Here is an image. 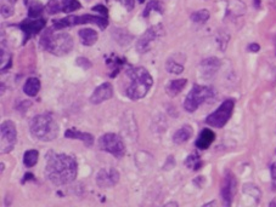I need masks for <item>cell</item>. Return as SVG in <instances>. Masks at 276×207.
Wrapping results in <instances>:
<instances>
[{"label":"cell","instance_id":"cell-11","mask_svg":"<svg viewBox=\"0 0 276 207\" xmlns=\"http://www.w3.org/2000/svg\"><path fill=\"white\" fill-rule=\"evenodd\" d=\"M18 27L21 28V31L25 34V39H23V44H26L29 39L33 35H37L38 33H41L45 27V20L44 18H27V20L22 21L18 25Z\"/></svg>","mask_w":276,"mask_h":207},{"label":"cell","instance_id":"cell-7","mask_svg":"<svg viewBox=\"0 0 276 207\" xmlns=\"http://www.w3.org/2000/svg\"><path fill=\"white\" fill-rule=\"evenodd\" d=\"M233 107H235V101L233 100H227L219 105V108L211 115L207 116L206 123L212 127H217V129H222L227 125L229 119L231 118Z\"/></svg>","mask_w":276,"mask_h":207},{"label":"cell","instance_id":"cell-14","mask_svg":"<svg viewBox=\"0 0 276 207\" xmlns=\"http://www.w3.org/2000/svg\"><path fill=\"white\" fill-rule=\"evenodd\" d=\"M113 96V87L110 83H103L95 89L92 95L90 96V102L92 104H100L105 101L110 100Z\"/></svg>","mask_w":276,"mask_h":207},{"label":"cell","instance_id":"cell-1","mask_svg":"<svg viewBox=\"0 0 276 207\" xmlns=\"http://www.w3.org/2000/svg\"><path fill=\"white\" fill-rule=\"evenodd\" d=\"M46 159L45 174L52 184L65 185L76 179L78 166L72 156L66 154L49 153Z\"/></svg>","mask_w":276,"mask_h":207},{"label":"cell","instance_id":"cell-10","mask_svg":"<svg viewBox=\"0 0 276 207\" xmlns=\"http://www.w3.org/2000/svg\"><path fill=\"white\" fill-rule=\"evenodd\" d=\"M163 34V27L161 25L153 26V27L148 28L147 31L142 34L137 42V50L140 54H145L151 49V45L153 44L161 35Z\"/></svg>","mask_w":276,"mask_h":207},{"label":"cell","instance_id":"cell-12","mask_svg":"<svg viewBox=\"0 0 276 207\" xmlns=\"http://www.w3.org/2000/svg\"><path fill=\"white\" fill-rule=\"evenodd\" d=\"M236 185H237L236 177L233 176L232 172L228 171L225 173L224 180H223L222 184V190H220L223 203H224L225 206H230L232 204V199L236 193Z\"/></svg>","mask_w":276,"mask_h":207},{"label":"cell","instance_id":"cell-31","mask_svg":"<svg viewBox=\"0 0 276 207\" xmlns=\"http://www.w3.org/2000/svg\"><path fill=\"white\" fill-rule=\"evenodd\" d=\"M243 193L248 194V195H251L252 198H256L257 200H259V198H261V190L258 189V187H256V185L253 184L243 185Z\"/></svg>","mask_w":276,"mask_h":207},{"label":"cell","instance_id":"cell-15","mask_svg":"<svg viewBox=\"0 0 276 207\" xmlns=\"http://www.w3.org/2000/svg\"><path fill=\"white\" fill-rule=\"evenodd\" d=\"M219 67H220V61L218 58L216 57L206 58V60H203L202 62H201V66H200L201 74H202L203 78L206 79L212 78V76L218 71Z\"/></svg>","mask_w":276,"mask_h":207},{"label":"cell","instance_id":"cell-33","mask_svg":"<svg viewBox=\"0 0 276 207\" xmlns=\"http://www.w3.org/2000/svg\"><path fill=\"white\" fill-rule=\"evenodd\" d=\"M92 11L94 12H99V14H101V16H105V17H107V14H108V10L106 9L103 5H96V6L92 7Z\"/></svg>","mask_w":276,"mask_h":207},{"label":"cell","instance_id":"cell-35","mask_svg":"<svg viewBox=\"0 0 276 207\" xmlns=\"http://www.w3.org/2000/svg\"><path fill=\"white\" fill-rule=\"evenodd\" d=\"M261 50V46H259L257 42H252V44L248 45V51L249 52H258Z\"/></svg>","mask_w":276,"mask_h":207},{"label":"cell","instance_id":"cell-8","mask_svg":"<svg viewBox=\"0 0 276 207\" xmlns=\"http://www.w3.org/2000/svg\"><path fill=\"white\" fill-rule=\"evenodd\" d=\"M100 149L106 153H110L116 159H122L126 155V144L123 139L116 134H106L99 139Z\"/></svg>","mask_w":276,"mask_h":207},{"label":"cell","instance_id":"cell-38","mask_svg":"<svg viewBox=\"0 0 276 207\" xmlns=\"http://www.w3.org/2000/svg\"><path fill=\"white\" fill-rule=\"evenodd\" d=\"M254 4H256V7L261 6V0H254Z\"/></svg>","mask_w":276,"mask_h":207},{"label":"cell","instance_id":"cell-17","mask_svg":"<svg viewBox=\"0 0 276 207\" xmlns=\"http://www.w3.org/2000/svg\"><path fill=\"white\" fill-rule=\"evenodd\" d=\"M66 138H71V139H78L86 143L87 147H92L94 143V137L92 135L87 134V132H81L76 129H68L65 134Z\"/></svg>","mask_w":276,"mask_h":207},{"label":"cell","instance_id":"cell-22","mask_svg":"<svg viewBox=\"0 0 276 207\" xmlns=\"http://www.w3.org/2000/svg\"><path fill=\"white\" fill-rule=\"evenodd\" d=\"M61 5H62V12H65V14H71V12L77 11L82 7L78 0H62Z\"/></svg>","mask_w":276,"mask_h":207},{"label":"cell","instance_id":"cell-26","mask_svg":"<svg viewBox=\"0 0 276 207\" xmlns=\"http://www.w3.org/2000/svg\"><path fill=\"white\" fill-rule=\"evenodd\" d=\"M166 69L171 74H182L184 71V66L175 62L173 60H168L166 62Z\"/></svg>","mask_w":276,"mask_h":207},{"label":"cell","instance_id":"cell-32","mask_svg":"<svg viewBox=\"0 0 276 207\" xmlns=\"http://www.w3.org/2000/svg\"><path fill=\"white\" fill-rule=\"evenodd\" d=\"M77 65L83 69H89L90 67H92V63L89 62V60H87V58H82V57L77 58Z\"/></svg>","mask_w":276,"mask_h":207},{"label":"cell","instance_id":"cell-29","mask_svg":"<svg viewBox=\"0 0 276 207\" xmlns=\"http://www.w3.org/2000/svg\"><path fill=\"white\" fill-rule=\"evenodd\" d=\"M16 0H10L9 2H5L1 5V16L4 18L11 17L14 14V4Z\"/></svg>","mask_w":276,"mask_h":207},{"label":"cell","instance_id":"cell-3","mask_svg":"<svg viewBox=\"0 0 276 207\" xmlns=\"http://www.w3.org/2000/svg\"><path fill=\"white\" fill-rule=\"evenodd\" d=\"M54 28H47L41 38V46L55 56H65L73 49V39L67 33H52Z\"/></svg>","mask_w":276,"mask_h":207},{"label":"cell","instance_id":"cell-37","mask_svg":"<svg viewBox=\"0 0 276 207\" xmlns=\"http://www.w3.org/2000/svg\"><path fill=\"white\" fill-rule=\"evenodd\" d=\"M23 178H25V179H23V182H26V180H28V179H31V178H34V176L32 173H27L25 177H23Z\"/></svg>","mask_w":276,"mask_h":207},{"label":"cell","instance_id":"cell-41","mask_svg":"<svg viewBox=\"0 0 276 207\" xmlns=\"http://www.w3.org/2000/svg\"><path fill=\"white\" fill-rule=\"evenodd\" d=\"M139 2H140V4H144L145 0H139Z\"/></svg>","mask_w":276,"mask_h":207},{"label":"cell","instance_id":"cell-34","mask_svg":"<svg viewBox=\"0 0 276 207\" xmlns=\"http://www.w3.org/2000/svg\"><path fill=\"white\" fill-rule=\"evenodd\" d=\"M117 1L121 2L128 11H132L133 7H134V0H117Z\"/></svg>","mask_w":276,"mask_h":207},{"label":"cell","instance_id":"cell-25","mask_svg":"<svg viewBox=\"0 0 276 207\" xmlns=\"http://www.w3.org/2000/svg\"><path fill=\"white\" fill-rule=\"evenodd\" d=\"M45 10V7L39 1H34L29 5L28 7V16L31 18H39L42 12Z\"/></svg>","mask_w":276,"mask_h":207},{"label":"cell","instance_id":"cell-20","mask_svg":"<svg viewBox=\"0 0 276 207\" xmlns=\"http://www.w3.org/2000/svg\"><path fill=\"white\" fill-rule=\"evenodd\" d=\"M191 136H192V127L189 125H184L174 134L173 142L175 144H183V143L187 142Z\"/></svg>","mask_w":276,"mask_h":207},{"label":"cell","instance_id":"cell-36","mask_svg":"<svg viewBox=\"0 0 276 207\" xmlns=\"http://www.w3.org/2000/svg\"><path fill=\"white\" fill-rule=\"evenodd\" d=\"M270 171H272V177L273 179L276 180V163H274L272 165V169H270Z\"/></svg>","mask_w":276,"mask_h":207},{"label":"cell","instance_id":"cell-39","mask_svg":"<svg viewBox=\"0 0 276 207\" xmlns=\"http://www.w3.org/2000/svg\"><path fill=\"white\" fill-rule=\"evenodd\" d=\"M166 206H178V204L177 203H169V204H167Z\"/></svg>","mask_w":276,"mask_h":207},{"label":"cell","instance_id":"cell-21","mask_svg":"<svg viewBox=\"0 0 276 207\" xmlns=\"http://www.w3.org/2000/svg\"><path fill=\"white\" fill-rule=\"evenodd\" d=\"M39 90H41V81L38 78H28L25 83V86H23V91L29 97L37 96Z\"/></svg>","mask_w":276,"mask_h":207},{"label":"cell","instance_id":"cell-16","mask_svg":"<svg viewBox=\"0 0 276 207\" xmlns=\"http://www.w3.org/2000/svg\"><path fill=\"white\" fill-rule=\"evenodd\" d=\"M216 139V134L209 129H203L202 132L198 136L197 140H196V147L201 150L208 149L209 145L214 142Z\"/></svg>","mask_w":276,"mask_h":207},{"label":"cell","instance_id":"cell-27","mask_svg":"<svg viewBox=\"0 0 276 207\" xmlns=\"http://www.w3.org/2000/svg\"><path fill=\"white\" fill-rule=\"evenodd\" d=\"M45 11L49 15H55L57 12L62 11V5H61L58 0H50L46 4V6H45Z\"/></svg>","mask_w":276,"mask_h":207},{"label":"cell","instance_id":"cell-5","mask_svg":"<svg viewBox=\"0 0 276 207\" xmlns=\"http://www.w3.org/2000/svg\"><path fill=\"white\" fill-rule=\"evenodd\" d=\"M52 28L54 29H62L66 27H72V26L78 25H96L100 29H105L108 26L107 17L105 16H96V15H82V16H67L61 20L54 21Z\"/></svg>","mask_w":276,"mask_h":207},{"label":"cell","instance_id":"cell-6","mask_svg":"<svg viewBox=\"0 0 276 207\" xmlns=\"http://www.w3.org/2000/svg\"><path fill=\"white\" fill-rule=\"evenodd\" d=\"M214 96V91L212 87L203 86V85H193L184 102V108L189 113H193L202 103Z\"/></svg>","mask_w":276,"mask_h":207},{"label":"cell","instance_id":"cell-40","mask_svg":"<svg viewBox=\"0 0 276 207\" xmlns=\"http://www.w3.org/2000/svg\"><path fill=\"white\" fill-rule=\"evenodd\" d=\"M270 206H276V201H273V203H270Z\"/></svg>","mask_w":276,"mask_h":207},{"label":"cell","instance_id":"cell-19","mask_svg":"<svg viewBox=\"0 0 276 207\" xmlns=\"http://www.w3.org/2000/svg\"><path fill=\"white\" fill-rule=\"evenodd\" d=\"M187 80L186 79H177V80H172L169 81L168 84L166 85V92L168 96L175 97L182 92V90L186 86Z\"/></svg>","mask_w":276,"mask_h":207},{"label":"cell","instance_id":"cell-23","mask_svg":"<svg viewBox=\"0 0 276 207\" xmlns=\"http://www.w3.org/2000/svg\"><path fill=\"white\" fill-rule=\"evenodd\" d=\"M211 17V14H209L208 10H200V11H196L191 15V21L195 23H200V25H203L206 23L207 21L209 20Z\"/></svg>","mask_w":276,"mask_h":207},{"label":"cell","instance_id":"cell-30","mask_svg":"<svg viewBox=\"0 0 276 207\" xmlns=\"http://www.w3.org/2000/svg\"><path fill=\"white\" fill-rule=\"evenodd\" d=\"M153 10H156V11L160 12V14L163 12V7H162L160 1H150V2H148L147 6H146V9L144 11V17H147V16L150 15V12L153 11Z\"/></svg>","mask_w":276,"mask_h":207},{"label":"cell","instance_id":"cell-18","mask_svg":"<svg viewBox=\"0 0 276 207\" xmlns=\"http://www.w3.org/2000/svg\"><path fill=\"white\" fill-rule=\"evenodd\" d=\"M78 35L84 46H92L97 41V38H99L96 32L92 28H83L82 31L78 32Z\"/></svg>","mask_w":276,"mask_h":207},{"label":"cell","instance_id":"cell-4","mask_svg":"<svg viewBox=\"0 0 276 207\" xmlns=\"http://www.w3.org/2000/svg\"><path fill=\"white\" fill-rule=\"evenodd\" d=\"M32 136L43 142L54 140L58 135V125L50 113L36 115L29 124Z\"/></svg>","mask_w":276,"mask_h":207},{"label":"cell","instance_id":"cell-28","mask_svg":"<svg viewBox=\"0 0 276 207\" xmlns=\"http://www.w3.org/2000/svg\"><path fill=\"white\" fill-rule=\"evenodd\" d=\"M185 164H186L187 167L192 169L193 171L198 170L201 167V165H202V163H201V160H200V156H198L197 154H192V155L187 156Z\"/></svg>","mask_w":276,"mask_h":207},{"label":"cell","instance_id":"cell-2","mask_svg":"<svg viewBox=\"0 0 276 207\" xmlns=\"http://www.w3.org/2000/svg\"><path fill=\"white\" fill-rule=\"evenodd\" d=\"M126 74L131 81L126 90L127 97L132 101H138L145 97L153 84V79L147 69L144 67H132L127 70Z\"/></svg>","mask_w":276,"mask_h":207},{"label":"cell","instance_id":"cell-9","mask_svg":"<svg viewBox=\"0 0 276 207\" xmlns=\"http://www.w3.org/2000/svg\"><path fill=\"white\" fill-rule=\"evenodd\" d=\"M0 134H1V154L10 153L14 148L17 137L15 124L10 120L4 121L0 127Z\"/></svg>","mask_w":276,"mask_h":207},{"label":"cell","instance_id":"cell-13","mask_svg":"<svg viewBox=\"0 0 276 207\" xmlns=\"http://www.w3.org/2000/svg\"><path fill=\"white\" fill-rule=\"evenodd\" d=\"M119 177V172L113 167L102 169L96 174V184L102 189H110L118 183Z\"/></svg>","mask_w":276,"mask_h":207},{"label":"cell","instance_id":"cell-24","mask_svg":"<svg viewBox=\"0 0 276 207\" xmlns=\"http://www.w3.org/2000/svg\"><path fill=\"white\" fill-rule=\"evenodd\" d=\"M38 156L39 153L37 150H27L25 153V155H23V164L27 167H33L37 164V161H38Z\"/></svg>","mask_w":276,"mask_h":207}]
</instances>
